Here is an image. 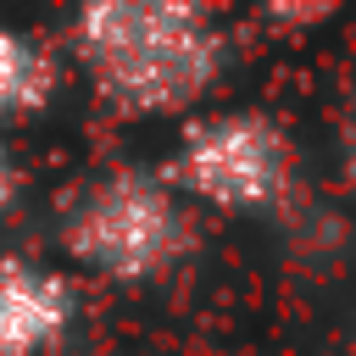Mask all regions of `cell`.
Listing matches in <instances>:
<instances>
[{"mask_svg": "<svg viewBox=\"0 0 356 356\" xmlns=\"http://www.w3.org/2000/svg\"><path fill=\"white\" fill-rule=\"evenodd\" d=\"M50 100H56V61H50V50L33 33L0 22V122L33 117Z\"/></svg>", "mask_w": 356, "mask_h": 356, "instance_id": "5", "label": "cell"}, {"mask_svg": "<svg viewBox=\"0 0 356 356\" xmlns=\"http://www.w3.org/2000/svg\"><path fill=\"white\" fill-rule=\"evenodd\" d=\"M339 172L356 189V83H350V106H345V122H339Z\"/></svg>", "mask_w": 356, "mask_h": 356, "instance_id": "7", "label": "cell"}, {"mask_svg": "<svg viewBox=\"0 0 356 356\" xmlns=\"http://www.w3.org/2000/svg\"><path fill=\"white\" fill-rule=\"evenodd\" d=\"M67 50L117 117H184L228 72L234 33L195 0H100L67 17Z\"/></svg>", "mask_w": 356, "mask_h": 356, "instance_id": "1", "label": "cell"}, {"mask_svg": "<svg viewBox=\"0 0 356 356\" xmlns=\"http://www.w3.org/2000/svg\"><path fill=\"white\" fill-rule=\"evenodd\" d=\"M328 17H334V6H267V11H261L267 28H278V22H289V28H317V22H328Z\"/></svg>", "mask_w": 356, "mask_h": 356, "instance_id": "6", "label": "cell"}, {"mask_svg": "<svg viewBox=\"0 0 356 356\" xmlns=\"http://www.w3.org/2000/svg\"><path fill=\"white\" fill-rule=\"evenodd\" d=\"M61 250L111 284H156L178 273L195 250V211L161 172L111 167L78 189L61 217Z\"/></svg>", "mask_w": 356, "mask_h": 356, "instance_id": "2", "label": "cell"}, {"mask_svg": "<svg viewBox=\"0 0 356 356\" xmlns=\"http://www.w3.org/2000/svg\"><path fill=\"white\" fill-rule=\"evenodd\" d=\"M161 178L211 211H273L295 189V139L273 111L222 106L184 128Z\"/></svg>", "mask_w": 356, "mask_h": 356, "instance_id": "3", "label": "cell"}, {"mask_svg": "<svg viewBox=\"0 0 356 356\" xmlns=\"http://www.w3.org/2000/svg\"><path fill=\"white\" fill-rule=\"evenodd\" d=\"M78 295L56 267L6 256L0 261V356H44L67 339Z\"/></svg>", "mask_w": 356, "mask_h": 356, "instance_id": "4", "label": "cell"}, {"mask_svg": "<svg viewBox=\"0 0 356 356\" xmlns=\"http://www.w3.org/2000/svg\"><path fill=\"white\" fill-rule=\"evenodd\" d=\"M17 195H22V167H17V156H11V145L0 139V217L17 206Z\"/></svg>", "mask_w": 356, "mask_h": 356, "instance_id": "8", "label": "cell"}]
</instances>
